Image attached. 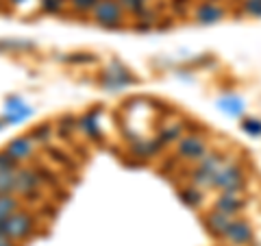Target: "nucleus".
<instances>
[{
	"label": "nucleus",
	"instance_id": "nucleus-1",
	"mask_svg": "<svg viewBox=\"0 0 261 246\" xmlns=\"http://www.w3.org/2000/svg\"><path fill=\"white\" fill-rule=\"evenodd\" d=\"M5 227V235L13 240L15 244H20L24 240H31L33 235L37 233V218L27 209L15 211L13 216H9L7 220H3Z\"/></svg>",
	"mask_w": 261,
	"mask_h": 246
},
{
	"label": "nucleus",
	"instance_id": "nucleus-2",
	"mask_svg": "<svg viewBox=\"0 0 261 246\" xmlns=\"http://www.w3.org/2000/svg\"><path fill=\"white\" fill-rule=\"evenodd\" d=\"M211 187L218 192H244V187H246V170L240 163H224L211 179Z\"/></svg>",
	"mask_w": 261,
	"mask_h": 246
},
{
	"label": "nucleus",
	"instance_id": "nucleus-3",
	"mask_svg": "<svg viewBox=\"0 0 261 246\" xmlns=\"http://www.w3.org/2000/svg\"><path fill=\"white\" fill-rule=\"evenodd\" d=\"M92 18L102 29H122L126 24L124 9L118 0H98V5L92 11Z\"/></svg>",
	"mask_w": 261,
	"mask_h": 246
},
{
	"label": "nucleus",
	"instance_id": "nucleus-4",
	"mask_svg": "<svg viewBox=\"0 0 261 246\" xmlns=\"http://www.w3.org/2000/svg\"><path fill=\"white\" fill-rule=\"evenodd\" d=\"M209 151V144L202 135L187 133L176 142V157H181L183 161H198L202 155Z\"/></svg>",
	"mask_w": 261,
	"mask_h": 246
},
{
	"label": "nucleus",
	"instance_id": "nucleus-5",
	"mask_svg": "<svg viewBox=\"0 0 261 246\" xmlns=\"http://www.w3.org/2000/svg\"><path fill=\"white\" fill-rule=\"evenodd\" d=\"M15 179H18V185H15V194L18 196H27L33 192H39V187L44 185V177H42V168L39 166H20L15 172Z\"/></svg>",
	"mask_w": 261,
	"mask_h": 246
},
{
	"label": "nucleus",
	"instance_id": "nucleus-6",
	"mask_svg": "<svg viewBox=\"0 0 261 246\" xmlns=\"http://www.w3.org/2000/svg\"><path fill=\"white\" fill-rule=\"evenodd\" d=\"M246 203L248 201L244 196V192H220L214 203V209L228 218H238L246 209Z\"/></svg>",
	"mask_w": 261,
	"mask_h": 246
},
{
	"label": "nucleus",
	"instance_id": "nucleus-7",
	"mask_svg": "<svg viewBox=\"0 0 261 246\" xmlns=\"http://www.w3.org/2000/svg\"><path fill=\"white\" fill-rule=\"evenodd\" d=\"M252 237H255V229H252V225L248 220L246 218H233L231 225L226 229L224 240L231 246H244V244H250Z\"/></svg>",
	"mask_w": 261,
	"mask_h": 246
},
{
	"label": "nucleus",
	"instance_id": "nucleus-8",
	"mask_svg": "<svg viewBox=\"0 0 261 246\" xmlns=\"http://www.w3.org/2000/svg\"><path fill=\"white\" fill-rule=\"evenodd\" d=\"M226 9L222 5L214 3V0H202V3L194 9V20L198 24H218L220 20H224Z\"/></svg>",
	"mask_w": 261,
	"mask_h": 246
},
{
	"label": "nucleus",
	"instance_id": "nucleus-9",
	"mask_svg": "<svg viewBox=\"0 0 261 246\" xmlns=\"http://www.w3.org/2000/svg\"><path fill=\"white\" fill-rule=\"evenodd\" d=\"M5 151L22 166V163L29 161L33 157V153H35V142H33L29 135H18V137H13L11 142L5 146Z\"/></svg>",
	"mask_w": 261,
	"mask_h": 246
},
{
	"label": "nucleus",
	"instance_id": "nucleus-10",
	"mask_svg": "<svg viewBox=\"0 0 261 246\" xmlns=\"http://www.w3.org/2000/svg\"><path fill=\"white\" fill-rule=\"evenodd\" d=\"M31 113H33V109L22 101L20 96H9V98H7V103H5V116H3V120L7 122V125H18V122L27 120Z\"/></svg>",
	"mask_w": 261,
	"mask_h": 246
},
{
	"label": "nucleus",
	"instance_id": "nucleus-11",
	"mask_svg": "<svg viewBox=\"0 0 261 246\" xmlns=\"http://www.w3.org/2000/svg\"><path fill=\"white\" fill-rule=\"evenodd\" d=\"M98 116H100V109H89L85 111L83 116H79V131L89 137V139H102V133H100V122H98Z\"/></svg>",
	"mask_w": 261,
	"mask_h": 246
},
{
	"label": "nucleus",
	"instance_id": "nucleus-12",
	"mask_svg": "<svg viewBox=\"0 0 261 246\" xmlns=\"http://www.w3.org/2000/svg\"><path fill=\"white\" fill-rule=\"evenodd\" d=\"M231 220H233V218H228V216H224V214H220V211L211 209L209 214H205V220H202V223H205V229H207L209 235H214V237H224L228 225H231Z\"/></svg>",
	"mask_w": 261,
	"mask_h": 246
},
{
	"label": "nucleus",
	"instance_id": "nucleus-13",
	"mask_svg": "<svg viewBox=\"0 0 261 246\" xmlns=\"http://www.w3.org/2000/svg\"><path fill=\"white\" fill-rule=\"evenodd\" d=\"M224 163H226V159H224L222 153H218V151H207L198 161H196V168L214 179V175L224 166Z\"/></svg>",
	"mask_w": 261,
	"mask_h": 246
},
{
	"label": "nucleus",
	"instance_id": "nucleus-14",
	"mask_svg": "<svg viewBox=\"0 0 261 246\" xmlns=\"http://www.w3.org/2000/svg\"><path fill=\"white\" fill-rule=\"evenodd\" d=\"M178 199H181L183 205H187V207H200L202 203H205V190H200V187H196L192 183H187L183 185L181 190H178Z\"/></svg>",
	"mask_w": 261,
	"mask_h": 246
},
{
	"label": "nucleus",
	"instance_id": "nucleus-15",
	"mask_svg": "<svg viewBox=\"0 0 261 246\" xmlns=\"http://www.w3.org/2000/svg\"><path fill=\"white\" fill-rule=\"evenodd\" d=\"M20 209H24L22 196H18V194H0V220H7Z\"/></svg>",
	"mask_w": 261,
	"mask_h": 246
},
{
	"label": "nucleus",
	"instance_id": "nucleus-16",
	"mask_svg": "<svg viewBox=\"0 0 261 246\" xmlns=\"http://www.w3.org/2000/svg\"><path fill=\"white\" fill-rule=\"evenodd\" d=\"M181 137H183V125L181 122H170V125H166L159 131V135L154 139H157L159 146H168V144H176Z\"/></svg>",
	"mask_w": 261,
	"mask_h": 246
},
{
	"label": "nucleus",
	"instance_id": "nucleus-17",
	"mask_svg": "<svg viewBox=\"0 0 261 246\" xmlns=\"http://www.w3.org/2000/svg\"><path fill=\"white\" fill-rule=\"evenodd\" d=\"M130 151L137 159H150L152 155H157L161 151V146L157 144V139H135L130 144Z\"/></svg>",
	"mask_w": 261,
	"mask_h": 246
},
{
	"label": "nucleus",
	"instance_id": "nucleus-18",
	"mask_svg": "<svg viewBox=\"0 0 261 246\" xmlns=\"http://www.w3.org/2000/svg\"><path fill=\"white\" fill-rule=\"evenodd\" d=\"M218 107L220 111H224L226 116H231V118H242V113H244V101L242 98H238L235 94H228V96H222L218 101Z\"/></svg>",
	"mask_w": 261,
	"mask_h": 246
},
{
	"label": "nucleus",
	"instance_id": "nucleus-19",
	"mask_svg": "<svg viewBox=\"0 0 261 246\" xmlns=\"http://www.w3.org/2000/svg\"><path fill=\"white\" fill-rule=\"evenodd\" d=\"M29 137L35 144H48L53 139V125L50 122H39L29 131Z\"/></svg>",
	"mask_w": 261,
	"mask_h": 246
},
{
	"label": "nucleus",
	"instance_id": "nucleus-20",
	"mask_svg": "<svg viewBox=\"0 0 261 246\" xmlns=\"http://www.w3.org/2000/svg\"><path fill=\"white\" fill-rule=\"evenodd\" d=\"M33 48H35L33 42H22V39H0V55L27 53V51H33Z\"/></svg>",
	"mask_w": 261,
	"mask_h": 246
},
{
	"label": "nucleus",
	"instance_id": "nucleus-21",
	"mask_svg": "<svg viewBox=\"0 0 261 246\" xmlns=\"http://www.w3.org/2000/svg\"><path fill=\"white\" fill-rule=\"evenodd\" d=\"M15 172H0V194H15V185H18V179H15Z\"/></svg>",
	"mask_w": 261,
	"mask_h": 246
},
{
	"label": "nucleus",
	"instance_id": "nucleus-22",
	"mask_svg": "<svg viewBox=\"0 0 261 246\" xmlns=\"http://www.w3.org/2000/svg\"><path fill=\"white\" fill-rule=\"evenodd\" d=\"M76 127H79V118L72 116V113H65V116L59 118V135L61 137H70Z\"/></svg>",
	"mask_w": 261,
	"mask_h": 246
},
{
	"label": "nucleus",
	"instance_id": "nucleus-23",
	"mask_svg": "<svg viewBox=\"0 0 261 246\" xmlns=\"http://www.w3.org/2000/svg\"><path fill=\"white\" fill-rule=\"evenodd\" d=\"M118 3L122 5V9L133 13V15H140L144 9L150 7V0H118Z\"/></svg>",
	"mask_w": 261,
	"mask_h": 246
},
{
	"label": "nucleus",
	"instance_id": "nucleus-24",
	"mask_svg": "<svg viewBox=\"0 0 261 246\" xmlns=\"http://www.w3.org/2000/svg\"><path fill=\"white\" fill-rule=\"evenodd\" d=\"M59 61H63V63H72V65H85V63H94V61H96V55L74 53V55H65V57H59Z\"/></svg>",
	"mask_w": 261,
	"mask_h": 246
},
{
	"label": "nucleus",
	"instance_id": "nucleus-25",
	"mask_svg": "<svg viewBox=\"0 0 261 246\" xmlns=\"http://www.w3.org/2000/svg\"><path fill=\"white\" fill-rule=\"evenodd\" d=\"M68 5V0H39V9L48 15H57L63 11V7Z\"/></svg>",
	"mask_w": 261,
	"mask_h": 246
},
{
	"label": "nucleus",
	"instance_id": "nucleus-26",
	"mask_svg": "<svg viewBox=\"0 0 261 246\" xmlns=\"http://www.w3.org/2000/svg\"><path fill=\"white\" fill-rule=\"evenodd\" d=\"M242 131L252 135V137H259L261 135V120L259 118H244L242 120Z\"/></svg>",
	"mask_w": 261,
	"mask_h": 246
},
{
	"label": "nucleus",
	"instance_id": "nucleus-27",
	"mask_svg": "<svg viewBox=\"0 0 261 246\" xmlns=\"http://www.w3.org/2000/svg\"><path fill=\"white\" fill-rule=\"evenodd\" d=\"M242 11L248 18H261V0H242Z\"/></svg>",
	"mask_w": 261,
	"mask_h": 246
},
{
	"label": "nucleus",
	"instance_id": "nucleus-28",
	"mask_svg": "<svg viewBox=\"0 0 261 246\" xmlns=\"http://www.w3.org/2000/svg\"><path fill=\"white\" fill-rule=\"evenodd\" d=\"M20 168V163L15 161L9 153H7L5 149L0 151V172H13V170H18Z\"/></svg>",
	"mask_w": 261,
	"mask_h": 246
},
{
	"label": "nucleus",
	"instance_id": "nucleus-29",
	"mask_svg": "<svg viewBox=\"0 0 261 246\" xmlns=\"http://www.w3.org/2000/svg\"><path fill=\"white\" fill-rule=\"evenodd\" d=\"M72 5V9L74 11H81V13H92L94 7L98 5V0H68Z\"/></svg>",
	"mask_w": 261,
	"mask_h": 246
},
{
	"label": "nucleus",
	"instance_id": "nucleus-30",
	"mask_svg": "<svg viewBox=\"0 0 261 246\" xmlns=\"http://www.w3.org/2000/svg\"><path fill=\"white\" fill-rule=\"evenodd\" d=\"M48 153H50L53 155V157H57L55 161H68V155H65V153H59V151H53V149H48Z\"/></svg>",
	"mask_w": 261,
	"mask_h": 246
},
{
	"label": "nucleus",
	"instance_id": "nucleus-31",
	"mask_svg": "<svg viewBox=\"0 0 261 246\" xmlns=\"http://www.w3.org/2000/svg\"><path fill=\"white\" fill-rule=\"evenodd\" d=\"M170 3H172V7L176 11H181V9H185V7L190 5V0H170Z\"/></svg>",
	"mask_w": 261,
	"mask_h": 246
},
{
	"label": "nucleus",
	"instance_id": "nucleus-32",
	"mask_svg": "<svg viewBox=\"0 0 261 246\" xmlns=\"http://www.w3.org/2000/svg\"><path fill=\"white\" fill-rule=\"evenodd\" d=\"M0 246H18V244H15L13 240H9L7 235H0Z\"/></svg>",
	"mask_w": 261,
	"mask_h": 246
},
{
	"label": "nucleus",
	"instance_id": "nucleus-33",
	"mask_svg": "<svg viewBox=\"0 0 261 246\" xmlns=\"http://www.w3.org/2000/svg\"><path fill=\"white\" fill-rule=\"evenodd\" d=\"M22 3H24V0H7V5H13V7H18Z\"/></svg>",
	"mask_w": 261,
	"mask_h": 246
},
{
	"label": "nucleus",
	"instance_id": "nucleus-34",
	"mask_svg": "<svg viewBox=\"0 0 261 246\" xmlns=\"http://www.w3.org/2000/svg\"><path fill=\"white\" fill-rule=\"evenodd\" d=\"M0 235H5V227H3V220H0Z\"/></svg>",
	"mask_w": 261,
	"mask_h": 246
},
{
	"label": "nucleus",
	"instance_id": "nucleus-35",
	"mask_svg": "<svg viewBox=\"0 0 261 246\" xmlns=\"http://www.w3.org/2000/svg\"><path fill=\"white\" fill-rule=\"evenodd\" d=\"M5 127H7V122H5L3 118H0V129H5Z\"/></svg>",
	"mask_w": 261,
	"mask_h": 246
}]
</instances>
